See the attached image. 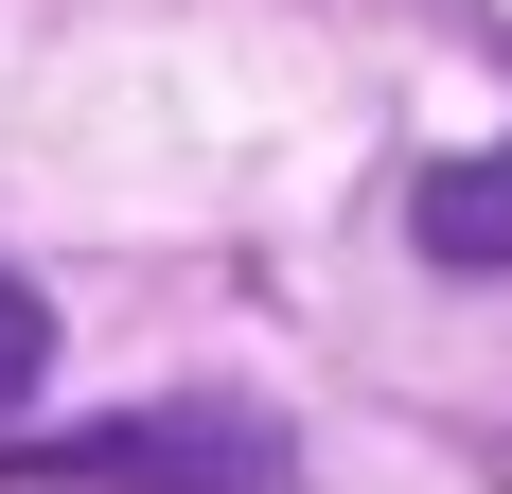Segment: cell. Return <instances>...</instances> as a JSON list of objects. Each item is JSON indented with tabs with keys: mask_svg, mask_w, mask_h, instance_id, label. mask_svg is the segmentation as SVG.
<instances>
[{
	"mask_svg": "<svg viewBox=\"0 0 512 494\" xmlns=\"http://www.w3.org/2000/svg\"><path fill=\"white\" fill-rule=\"evenodd\" d=\"M18 494H301V442L265 424L248 389H159L124 424H53V442H0Z\"/></svg>",
	"mask_w": 512,
	"mask_h": 494,
	"instance_id": "6da1fadb",
	"label": "cell"
},
{
	"mask_svg": "<svg viewBox=\"0 0 512 494\" xmlns=\"http://www.w3.org/2000/svg\"><path fill=\"white\" fill-rule=\"evenodd\" d=\"M407 230H424V265H442V283H495V265H512V142H495V159H424Z\"/></svg>",
	"mask_w": 512,
	"mask_h": 494,
	"instance_id": "7a4b0ae2",
	"label": "cell"
},
{
	"mask_svg": "<svg viewBox=\"0 0 512 494\" xmlns=\"http://www.w3.org/2000/svg\"><path fill=\"white\" fill-rule=\"evenodd\" d=\"M36 371H53V300L0 265V424H18V389H36Z\"/></svg>",
	"mask_w": 512,
	"mask_h": 494,
	"instance_id": "3957f363",
	"label": "cell"
}]
</instances>
